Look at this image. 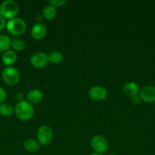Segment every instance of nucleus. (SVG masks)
Instances as JSON below:
<instances>
[{"label": "nucleus", "instance_id": "obj_13", "mask_svg": "<svg viewBox=\"0 0 155 155\" xmlns=\"http://www.w3.org/2000/svg\"><path fill=\"white\" fill-rule=\"evenodd\" d=\"M2 61L5 65H6L7 67H10L11 65L15 64L17 61L16 53L12 50H8L2 54Z\"/></svg>", "mask_w": 155, "mask_h": 155}, {"label": "nucleus", "instance_id": "obj_10", "mask_svg": "<svg viewBox=\"0 0 155 155\" xmlns=\"http://www.w3.org/2000/svg\"><path fill=\"white\" fill-rule=\"evenodd\" d=\"M46 27L42 23H37L32 27L30 30L31 36L35 39H41L46 34Z\"/></svg>", "mask_w": 155, "mask_h": 155}, {"label": "nucleus", "instance_id": "obj_22", "mask_svg": "<svg viewBox=\"0 0 155 155\" xmlns=\"http://www.w3.org/2000/svg\"><path fill=\"white\" fill-rule=\"evenodd\" d=\"M5 27H6V23L5 21L3 18H2L0 16V31H2V30H4Z\"/></svg>", "mask_w": 155, "mask_h": 155}, {"label": "nucleus", "instance_id": "obj_4", "mask_svg": "<svg viewBox=\"0 0 155 155\" xmlns=\"http://www.w3.org/2000/svg\"><path fill=\"white\" fill-rule=\"evenodd\" d=\"M2 77L5 83L9 86H15L20 80L19 72L13 67L5 68L2 73Z\"/></svg>", "mask_w": 155, "mask_h": 155}, {"label": "nucleus", "instance_id": "obj_19", "mask_svg": "<svg viewBox=\"0 0 155 155\" xmlns=\"http://www.w3.org/2000/svg\"><path fill=\"white\" fill-rule=\"evenodd\" d=\"M11 47L15 51H23L25 48V42H24V40H22L21 39H15L13 40H12Z\"/></svg>", "mask_w": 155, "mask_h": 155}, {"label": "nucleus", "instance_id": "obj_5", "mask_svg": "<svg viewBox=\"0 0 155 155\" xmlns=\"http://www.w3.org/2000/svg\"><path fill=\"white\" fill-rule=\"evenodd\" d=\"M53 136V130L47 125H43L40 127L36 133L37 142L41 145H49L51 142Z\"/></svg>", "mask_w": 155, "mask_h": 155}, {"label": "nucleus", "instance_id": "obj_20", "mask_svg": "<svg viewBox=\"0 0 155 155\" xmlns=\"http://www.w3.org/2000/svg\"><path fill=\"white\" fill-rule=\"evenodd\" d=\"M67 2L66 0H50L48 2L49 5L53 6V7H61Z\"/></svg>", "mask_w": 155, "mask_h": 155}, {"label": "nucleus", "instance_id": "obj_25", "mask_svg": "<svg viewBox=\"0 0 155 155\" xmlns=\"http://www.w3.org/2000/svg\"><path fill=\"white\" fill-rule=\"evenodd\" d=\"M108 155H116V154H108Z\"/></svg>", "mask_w": 155, "mask_h": 155}, {"label": "nucleus", "instance_id": "obj_16", "mask_svg": "<svg viewBox=\"0 0 155 155\" xmlns=\"http://www.w3.org/2000/svg\"><path fill=\"white\" fill-rule=\"evenodd\" d=\"M12 40L6 35H0V52H5L9 50Z\"/></svg>", "mask_w": 155, "mask_h": 155}, {"label": "nucleus", "instance_id": "obj_18", "mask_svg": "<svg viewBox=\"0 0 155 155\" xmlns=\"http://www.w3.org/2000/svg\"><path fill=\"white\" fill-rule=\"evenodd\" d=\"M50 62L53 64H59L62 61L64 58L63 54L59 51H53L48 54Z\"/></svg>", "mask_w": 155, "mask_h": 155}, {"label": "nucleus", "instance_id": "obj_3", "mask_svg": "<svg viewBox=\"0 0 155 155\" xmlns=\"http://www.w3.org/2000/svg\"><path fill=\"white\" fill-rule=\"evenodd\" d=\"M27 25L25 21L21 18H15L8 21L6 24V29L8 32L12 35L19 36L25 32Z\"/></svg>", "mask_w": 155, "mask_h": 155}, {"label": "nucleus", "instance_id": "obj_21", "mask_svg": "<svg viewBox=\"0 0 155 155\" xmlns=\"http://www.w3.org/2000/svg\"><path fill=\"white\" fill-rule=\"evenodd\" d=\"M6 96H7V94H6L5 90L0 86V103H2L5 100Z\"/></svg>", "mask_w": 155, "mask_h": 155}, {"label": "nucleus", "instance_id": "obj_24", "mask_svg": "<svg viewBox=\"0 0 155 155\" xmlns=\"http://www.w3.org/2000/svg\"><path fill=\"white\" fill-rule=\"evenodd\" d=\"M90 155H103V154H98V153H92V154H91Z\"/></svg>", "mask_w": 155, "mask_h": 155}, {"label": "nucleus", "instance_id": "obj_17", "mask_svg": "<svg viewBox=\"0 0 155 155\" xmlns=\"http://www.w3.org/2000/svg\"><path fill=\"white\" fill-rule=\"evenodd\" d=\"M15 112L13 106L9 103H2L0 104V115L3 117H11Z\"/></svg>", "mask_w": 155, "mask_h": 155}, {"label": "nucleus", "instance_id": "obj_14", "mask_svg": "<svg viewBox=\"0 0 155 155\" xmlns=\"http://www.w3.org/2000/svg\"><path fill=\"white\" fill-rule=\"evenodd\" d=\"M40 145L38 142L33 139H27L24 143V148L28 152H36L40 149Z\"/></svg>", "mask_w": 155, "mask_h": 155}, {"label": "nucleus", "instance_id": "obj_23", "mask_svg": "<svg viewBox=\"0 0 155 155\" xmlns=\"http://www.w3.org/2000/svg\"><path fill=\"white\" fill-rule=\"evenodd\" d=\"M132 101L134 104H140V102H141V98H140V95H136V96L132 98Z\"/></svg>", "mask_w": 155, "mask_h": 155}, {"label": "nucleus", "instance_id": "obj_15", "mask_svg": "<svg viewBox=\"0 0 155 155\" xmlns=\"http://www.w3.org/2000/svg\"><path fill=\"white\" fill-rule=\"evenodd\" d=\"M42 14L44 18H46V20H52L56 17L57 11H56V8L50 5H48L43 8Z\"/></svg>", "mask_w": 155, "mask_h": 155}, {"label": "nucleus", "instance_id": "obj_1", "mask_svg": "<svg viewBox=\"0 0 155 155\" xmlns=\"http://www.w3.org/2000/svg\"><path fill=\"white\" fill-rule=\"evenodd\" d=\"M15 113L17 117L21 120H28L33 117L34 109L27 100H22L17 103L15 107Z\"/></svg>", "mask_w": 155, "mask_h": 155}, {"label": "nucleus", "instance_id": "obj_11", "mask_svg": "<svg viewBox=\"0 0 155 155\" xmlns=\"http://www.w3.org/2000/svg\"><path fill=\"white\" fill-rule=\"evenodd\" d=\"M43 98V94L40 89H31L27 92L26 95V99L30 104H38Z\"/></svg>", "mask_w": 155, "mask_h": 155}, {"label": "nucleus", "instance_id": "obj_12", "mask_svg": "<svg viewBox=\"0 0 155 155\" xmlns=\"http://www.w3.org/2000/svg\"><path fill=\"white\" fill-rule=\"evenodd\" d=\"M122 90L125 95L131 98L136 96L140 92L139 86L136 83H134V82H129L126 83L123 86Z\"/></svg>", "mask_w": 155, "mask_h": 155}, {"label": "nucleus", "instance_id": "obj_9", "mask_svg": "<svg viewBox=\"0 0 155 155\" xmlns=\"http://www.w3.org/2000/svg\"><path fill=\"white\" fill-rule=\"evenodd\" d=\"M141 101L147 103H153L155 101V87L152 86H146L141 89L139 92Z\"/></svg>", "mask_w": 155, "mask_h": 155}, {"label": "nucleus", "instance_id": "obj_2", "mask_svg": "<svg viewBox=\"0 0 155 155\" xmlns=\"http://www.w3.org/2000/svg\"><path fill=\"white\" fill-rule=\"evenodd\" d=\"M19 11V6L13 0H6L0 5V16L4 19L9 20L15 18Z\"/></svg>", "mask_w": 155, "mask_h": 155}, {"label": "nucleus", "instance_id": "obj_6", "mask_svg": "<svg viewBox=\"0 0 155 155\" xmlns=\"http://www.w3.org/2000/svg\"><path fill=\"white\" fill-rule=\"evenodd\" d=\"M91 146L95 153L103 154L108 149V142L104 137L101 136H94L91 140Z\"/></svg>", "mask_w": 155, "mask_h": 155}, {"label": "nucleus", "instance_id": "obj_8", "mask_svg": "<svg viewBox=\"0 0 155 155\" xmlns=\"http://www.w3.org/2000/svg\"><path fill=\"white\" fill-rule=\"evenodd\" d=\"M88 96L91 100L95 101H101L107 96V92L103 86H95L88 91Z\"/></svg>", "mask_w": 155, "mask_h": 155}, {"label": "nucleus", "instance_id": "obj_7", "mask_svg": "<svg viewBox=\"0 0 155 155\" xmlns=\"http://www.w3.org/2000/svg\"><path fill=\"white\" fill-rule=\"evenodd\" d=\"M30 64L35 68L37 69H40V68H43L46 66L50 62L49 60V56L44 52H36L31 56L30 58Z\"/></svg>", "mask_w": 155, "mask_h": 155}]
</instances>
